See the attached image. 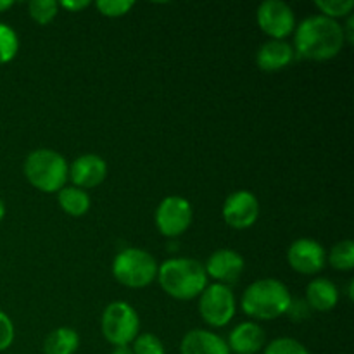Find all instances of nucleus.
Segmentation results:
<instances>
[{
    "instance_id": "7c9ffc66",
    "label": "nucleus",
    "mask_w": 354,
    "mask_h": 354,
    "mask_svg": "<svg viewBox=\"0 0 354 354\" xmlns=\"http://www.w3.org/2000/svg\"><path fill=\"white\" fill-rule=\"evenodd\" d=\"M113 354H133V351L128 346H118V348H114Z\"/></svg>"
},
{
    "instance_id": "bb28decb",
    "label": "nucleus",
    "mask_w": 354,
    "mask_h": 354,
    "mask_svg": "<svg viewBox=\"0 0 354 354\" xmlns=\"http://www.w3.org/2000/svg\"><path fill=\"white\" fill-rule=\"evenodd\" d=\"M14 341V325L6 313L0 311V351H6Z\"/></svg>"
},
{
    "instance_id": "c85d7f7f",
    "label": "nucleus",
    "mask_w": 354,
    "mask_h": 354,
    "mask_svg": "<svg viewBox=\"0 0 354 354\" xmlns=\"http://www.w3.org/2000/svg\"><path fill=\"white\" fill-rule=\"evenodd\" d=\"M61 6L68 10H82L85 7H88V2L86 0H78V2H71V0H62Z\"/></svg>"
},
{
    "instance_id": "393cba45",
    "label": "nucleus",
    "mask_w": 354,
    "mask_h": 354,
    "mask_svg": "<svg viewBox=\"0 0 354 354\" xmlns=\"http://www.w3.org/2000/svg\"><path fill=\"white\" fill-rule=\"evenodd\" d=\"M131 351L133 354H165V346L154 334H142L137 335Z\"/></svg>"
},
{
    "instance_id": "20e7f679",
    "label": "nucleus",
    "mask_w": 354,
    "mask_h": 354,
    "mask_svg": "<svg viewBox=\"0 0 354 354\" xmlns=\"http://www.w3.org/2000/svg\"><path fill=\"white\" fill-rule=\"evenodd\" d=\"M24 175L35 189L41 192H59L68 178V162L59 152L38 149L26 158Z\"/></svg>"
},
{
    "instance_id": "f03ea898",
    "label": "nucleus",
    "mask_w": 354,
    "mask_h": 354,
    "mask_svg": "<svg viewBox=\"0 0 354 354\" xmlns=\"http://www.w3.org/2000/svg\"><path fill=\"white\" fill-rule=\"evenodd\" d=\"M158 279L162 290L175 299H194L206 289L207 277L197 259L175 258L158 268Z\"/></svg>"
},
{
    "instance_id": "2eb2a0df",
    "label": "nucleus",
    "mask_w": 354,
    "mask_h": 354,
    "mask_svg": "<svg viewBox=\"0 0 354 354\" xmlns=\"http://www.w3.org/2000/svg\"><path fill=\"white\" fill-rule=\"evenodd\" d=\"M182 354H230L227 342L207 330H192L183 337Z\"/></svg>"
},
{
    "instance_id": "39448f33",
    "label": "nucleus",
    "mask_w": 354,
    "mask_h": 354,
    "mask_svg": "<svg viewBox=\"0 0 354 354\" xmlns=\"http://www.w3.org/2000/svg\"><path fill=\"white\" fill-rule=\"evenodd\" d=\"M113 273L123 286L142 289L158 277V265L156 259L142 249H124L114 258Z\"/></svg>"
},
{
    "instance_id": "4468645a",
    "label": "nucleus",
    "mask_w": 354,
    "mask_h": 354,
    "mask_svg": "<svg viewBox=\"0 0 354 354\" xmlns=\"http://www.w3.org/2000/svg\"><path fill=\"white\" fill-rule=\"evenodd\" d=\"M265 344V332L252 322L237 325L228 339V349L237 354H254Z\"/></svg>"
},
{
    "instance_id": "a878e982",
    "label": "nucleus",
    "mask_w": 354,
    "mask_h": 354,
    "mask_svg": "<svg viewBox=\"0 0 354 354\" xmlns=\"http://www.w3.org/2000/svg\"><path fill=\"white\" fill-rule=\"evenodd\" d=\"M131 7H133L131 0H99L97 2V9L100 10V14L107 17L124 16Z\"/></svg>"
},
{
    "instance_id": "a211bd4d",
    "label": "nucleus",
    "mask_w": 354,
    "mask_h": 354,
    "mask_svg": "<svg viewBox=\"0 0 354 354\" xmlns=\"http://www.w3.org/2000/svg\"><path fill=\"white\" fill-rule=\"evenodd\" d=\"M78 346L80 337L76 330L69 327H61L47 335L44 351L45 354H75Z\"/></svg>"
},
{
    "instance_id": "b1692460",
    "label": "nucleus",
    "mask_w": 354,
    "mask_h": 354,
    "mask_svg": "<svg viewBox=\"0 0 354 354\" xmlns=\"http://www.w3.org/2000/svg\"><path fill=\"white\" fill-rule=\"evenodd\" d=\"M265 354H310V353H308V349L304 348L301 342H297L296 339L280 337L270 342Z\"/></svg>"
},
{
    "instance_id": "6ab92c4d",
    "label": "nucleus",
    "mask_w": 354,
    "mask_h": 354,
    "mask_svg": "<svg viewBox=\"0 0 354 354\" xmlns=\"http://www.w3.org/2000/svg\"><path fill=\"white\" fill-rule=\"evenodd\" d=\"M59 206L71 216H83L90 207V197L85 190L78 187H68L59 190Z\"/></svg>"
},
{
    "instance_id": "c756f323",
    "label": "nucleus",
    "mask_w": 354,
    "mask_h": 354,
    "mask_svg": "<svg viewBox=\"0 0 354 354\" xmlns=\"http://www.w3.org/2000/svg\"><path fill=\"white\" fill-rule=\"evenodd\" d=\"M353 24H354V21H353V17H349L348 19V37H346V41H349V44H353L354 41V35H353Z\"/></svg>"
},
{
    "instance_id": "f8f14e48",
    "label": "nucleus",
    "mask_w": 354,
    "mask_h": 354,
    "mask_svg": "<svg viewBox=\"0 0 354 354\" xmlns=\"http://www.w3.org/2000/svg\"><path fill=\"white\" fill-rule=\"evenodd\" d=\"M71 180L78 189H92L106 180L107 165L95 154H85L71 165Z\"/></svg>"
},
{
    "instance_id": "7ed1b4c3",
    "label": "nucleus",
    "mask_w": 354,
    "mask_h": 354,
    "mask_svg": "<svg viewBox=\"0 0 354 354\" xmlns=\"http://www.w3.org/2000/svg\"><path fill=\"white\" fill-rule=\"evenodd\" d=\"M289 289L282 282L263 279L251 283L242 297V310L245 315L258 320H275L287 313L290 306Z\"/></svg>"
},
{
    "instance_id": "1a4fd4ad",
    "label": "nucleus",
    "mask_w": 354,
    "mask_h": 354,
    "mask_svg": "<svg viewBox=\"0 0 354 354\" xmlns=\"http://www.w3.org/2000/svg\"><path fill=\"white\" fill-rule=\"evenodd\" d=\"M258 24L273 40H282L292 33L296 17L292 9L282 0H266L258 9Z\"/></svg>"
},
{
    "instance_id": "f3484780",
    "label": "nucleus",
    "mask_w": 354,
    "mask_h": 354,
    "mask_svg": "<svg viewBox=\"0 0 354 354\" xmlns=\"http://www.w3.org/2000/svg\"><path fill=\"white\" fill-rule=\"evenodd\" d=\"M308 306L317 311H330L339 301L337 287L327 279H317L310 282L306 289Z\"/></svg>"
},
{
    "instance_id": "ddd939ff",
    "label": "nucleus",
    "mask_w": 354,
    "mask_h": 354,
    "mask_svg": "<svg viewBox=\"0 0 354 354\" xmlns=\"http://www.w3.org/2000/svg\"><path fill=\"white\" fill-rule=\"evenodd\" d=\"M242 270H244V259L239 252L230 251V249H221L211 254L207 259L206 270L204 272L214 280L220 282H235L241 277Z\"/></svg>"
},
{
    "instance_id": "6e6552de",
    "label": "nucleus",
    "mask_w": 354,
    "mask_h": 354,
    "mask_svg": "<svg viewBox=\"0 0 354 354\" xmlns=\"http://www.w3.org/2000/svg\"><path fill=\"white\" fill-rule=\"evenodd\" d=\"M192 223V206L183 197H166L156 211V227L166 237L182 235Z\"/></svg>"
},
{
    "instance_id": "5701e85b",
    "label": "nucleus",
    "mask_w": 354,
    "mask_h": 354,
    "mask_svg": "<svg viewBox=\"0 0 354 354\" xmlns=\"http://www.w3.org/2000/svg\"><path fill=\"white\" fill-rule=\"evenodd\" d=\"M315 6L322 10L324 14H327L325 17H342L348 16L354 7L353 0H317Z\"/></svg>"
},
{
    "instance_id": "9b49d317",
    "label": "nucleus",
    "mask_w": 354,
    "mask_h": 354,
    "mask_svg": "<svg viewBox=\"0 0 354 354\" xmlns=\"http://www.w3.org/2000/svg\"><path fill=\"white\" fill-rule=\"evenodd\" d=\"M290 266L303 275H315L325 266V249L311 239H299L289 249Z\"/></svg>"
},
{
    "instance_id": "2f4dec72",
    "label": "nucleus",
    "mask_w": 354,
    "mask_h": 354,
    "mask_svg": "<svg viewBox=\"0 0 354 354\" xmlns=\"http://www.w3.org/2000/svg\"><path fill=\"white\" fill-rule=\"evenodd\" d=\"M14 6L12 0H0V12H3V10L10 9V7Z\"/></svg>"
},
{
    "instance_id": "423d86ee",
    "label": "nucleus",
    "mask_w": 354,
    "mask_h": 354,
    "mask_svg": "<svg viewBox=\"0 0 354 354\" xmlns=\"http://www.w3.org/2000/svg\"><path fill=\"white\" fill-rule=\"evenodd\" d=\"M140 320L133 308L123 301L111 303L102 315V334L113 346H128L138 335Z\"/></svg>"
},
{
    "instance_id": "cd10ccee",
    "label": "nucleus",
    "mask_w": 354,
    "mask_h": 354,
    "mask_svg": "<svg viewBox=\"0 0 354 354\" xmlns=\"http://www.w3.org/2000/svg\"><path fill=\"white\" fill-rule=\"evenodd\" d=\"M308 308L310 306L304 301H290L287 313L292 317V320H304V318H308Z\"/></svg>"
},
{
    "instance_id": "9d476101",
    "label": "nucleus",
    "mask_w": 354,
    "mask_h": 354,
    "mask_svg": "<svg viewBox=\"0 0 354 354\" xmlns=\"http://www.w3.org/2000/svg\"><path fill=\"white\" fill-rule=\"evenodd\" d=\"M259 216V203L254 194L248 190H239L232 194L223 206V218L227 225L237 230H244L254 225Z\"/></svg>"
},
{
    "instance_id": "4be33fe9",
    "label": "nucleus",
    "mask_w": 354,
    "mask_h": 354,
    "mask_svg": "<svg viewBox=\"0 0 354 354\" xmlns=\"http://www.w3.org/2000/svg\"><path fill=\"white\" fill-rule=\"evenodd\" d=\"M59 3L54 0H33L30 2V16L38 24H48L57 16Z\"/></svg>"
},
{
    "instance_id": "aec40b11",
    "label": "nucleus",
    "mask_w": 354,
    "mask_h": 354,
    "mask_svg": "<svg viewBox=\"0 0 354 354\" xmlns=\"http://www.w3.org/2000/svg\"><path fill=\"white\" fill-rule=\"evenodd\" d=\"M330 265L335 270L341 272H348L354 268V244L351 241H342L335 244L330 251V258H328Z\"/></svg>"
},
{
    "instance_id": "f257e3e1",
    "label": "nucleus",
    "mask_w": 354,
    "mask_h": 354,
    "mask_svg": "<svg viewBox=\"0 0 354 354\" xmlns=\"http://www.w3.org/2000/svg\"><path fill=\"white\" fill-rule=\"evenodd\" d=\"M344 28L325 16L308 17L296 31L297 54L313 61L335 57L344 47Z\"/></svg>"
},
{
    "instance_id": "0eeeda50",
    "label": "nucleus",
    "mask_w": 354,
    "mask_h": 354,
    "mask_svg": "<svg viewBox=\"0 0 354 354\" xmlns=\"http://www.w3.org/2000/svg\"><path fill=\"white\" fill-rule=\"evenodd\" d=\"M199 313L204 322L213 327H225L234 318L235 297L223 283H214L203 290L199 301Z\"/></svg>"
},
{
    "instance_id": "412c9836",
    "label": "nucleus",
    "mask_w": 354,
    "mask_h": 354,
    "mask_svg": "<svg viewBox=\"0 0 354 354\" xmlns=\"http://www.w3.org/2000/svg\"><path fill=\"white\" fill-rule=\"evenodd\" d=\"M19 48L16 31L7 24L0 23V64H7L12 61Z\"/></svg>"
},
{
    "instance_id": "473e14b6",
    "label": "nucleus",
    "mask_w": 354,
    "mask_h": 354,
    "mask_svg": "<svg viewBox=\"0 0 354 354\" xmlns=\"http://www.w3.org/2000/svg\"><path fill=\"white\" fill-rule=\"evenodd\" d=\"M3 214H6V206H3V201L0 199V221L3 220Z\"/></svg>"
},
{
    "instance_id": "dca6fc26",
    "label": "nucleus",
    "mask_w": 354,
    "mask_h": 354,
    "mask_svg": "<svg viewBox=\"0 0 354 354\" xmlns=\"http://www.w3.org/2000/svg\"><path fill=\"white\" fill-rule=\"evenodd\" d=\"M294 59V50L287 41L270 40L261 45L258 50V66L263 71H280L282 68L289 66Z\"/></svg>"
}]
</instances>
